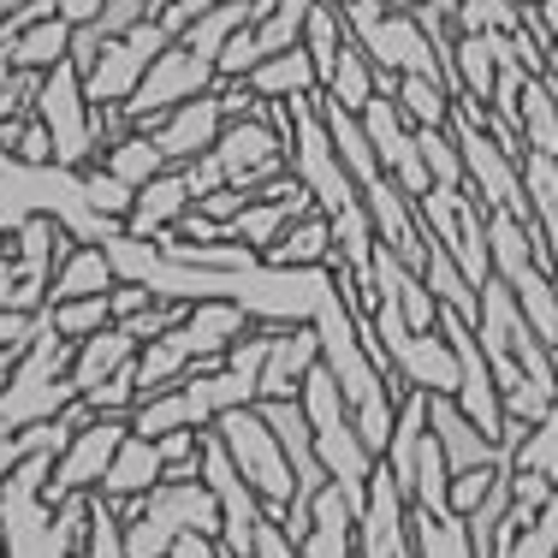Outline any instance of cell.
<instances>
[{"label":"cell","mask_w":558,"mask_h":558,"mask_svg":"<svg viewBox=\"0 0 558 558\" xmlns=\"http://www.w3.org/2000/svg\"><path fill=\"white\" fill-rule=\"evenodd\" d=\"M298 404H303V416H310V428H315V458H322L327 482H333L339 494L351 499V511H363V499H368V475H375V463H380V458L363 446V434H356V422H351V404H344L339 380L327 375L322 363H315L310 375H303Z\"/></svg>","instance_id":"6da1fadb"},{"label":"cell","mask_w":558,"mask_h":558,"mask_svg":"<svg viewBox=\"0 0 558 558\" xmlns=\"http://www.w3.org/2000/svg\"><path fill=\"white\" fill-rule=\"evenodd\" d=\"M31 119L48 131V143H54V167H72V172L96 167L101 149H108V137H113L108 108H89L84 77H77L72 60L36 77V89H31Z\"/></svg>","instance_id":"7a4b0ae2"},{"label":"cell","mask_w":558,"mask_h":558,"mask_svg":"<svg viewBox=\"0 0 558 558\" xmlns=\"http://www.w3.org/2000/svg\"><path fill=\"white\" fill-rule=\"evenodd\" d=\"M215 440L232 451L238 475L256 487V499L268 505V517H286V505L298 499V475H291L286 451H279L274 428L262 422L256 404H238V410H220L215 416Z\"/></svg>","instance_id":"3957f363"},{"label":"cell","mask_w":558,"mask_h":558,"mask_svg":"<svg viewBox=\"0 0 558 558\" xmlns=\"http://www.w3.org/2000/svg\"><path fill=\"white\" fill-rule=\"evenodd\" d=\"M416 220L428 226V238L458 262V274L475 291L494 279V256H487V208L475 203L463 184H434L428 196H416Z\"/></svg>","instance_id":"277c9868"},{"label":"cell","mask_w":558,"mask_h":558,"mask_svg":"<svg viewBox=\"0 0 558 558\" xmlns=\"http://www.w3.org/2000/svg\"><path fill=\"white\" fill-rule=\"evenodd\" d=\"M220 84V72L208 60H196L184 43H167L161 54H155V65L143 72V84L131 89V101L119 113H125L131 131H155L172 108H184L191 96H208V89Z\"/></svg>","instance_id":"5b68a950"},{"label":"cell","mask_w":558,"mask_h":558,"mask_svg":"<svg viewBox=\"0 0 558 558\" xmlns=\"http://www.w3.org/2000/svg\"><path fill=\"white\" fill-rule=\"evenodd\" d=\"M167 43H172V31H167L161 19H149V24H137V31H125V36H113V43H101L96 65L84 72L89 108H125L131 89L143 84V72L155 65V54H161Z\"/></svg>","instance_id":"8992f818"},{"label":"cell","mask_w":558,"mask_h":558,"mask_svg":"<svg viewBox=\"0 0 558 558\" xmlns=\"http://www.w3.org/2000/svg\"><path fill=\"white\" fill-rule=\"evenodd\" d=\"M356 119H363V137H368V149H375L380 172H387V179L410 196V203H416V196H428L434 179H428V167H422L416 131H410L404 113H398V101H392V96H375Z\"/></svg>","instance_id":"52a82bcc"},{"label":"cell","mask_w":558,"mask_h":558,"mask_svg":"<svg viewBox=\"0 0 558 558\" xmlns=\"http://www.w3.org/2000/svg\"><path fill=\"white\" fill-rule=\"evenodd\" d=\"M125 434H131V416H89L84 428L72 434V446L60 451V463H54V475H48V494L43 499L60 505L65 494H96Z\"/></svg>","instance_id":"ba28073f"},{"label":"cell","mask_w":558,"mask_h":558,"mask_svg":"<svg viewBox=\"0 0 558 558\" xmlns=\"http://www.w3.org/2000/svg\"><path fill=\"white\" fill-rule=\"evenodd\" d=\"M356 558H416V547H410V499L398 494L387 463H375L368 499L356 511Z\"/></svg>","instance_id":"9c48e42d"},{"label":"cell","mask_w":558,"mask_h":558,"mask_svg":"<svg viewBox=\"0 0 558 558\" xmlns=\"http://www.w3.org/2000/svg\"><path fill=\"white\" fill-rule=\"evenodd\" d=\"M351 43L368 54L375 72H440V60H434V43L422 36V24L410 19V12H380L375 24H363V31H351Z\"/></svg>","instance_id":"30bf717a"},{"label":"cell","mask_w":558,"mask_h":558,"mask_svg":"<svg viewBox=\"0 0 558 558\" xmlns=\"http://www.w3.org/2000/svg\"><path fill=\"white\" fill-rule=\"evenodd\" d=\"M428 434L440 440L451 475H463V470H494V463H505L499 440L475 428V422L458 410V398H446V392H428Z\"/></svg>","instance_id":"8fae6325"},{"label":"cell","mask_w":558,"mask_h":558,"mask_svg":"<svg viewBox=\"0 0 558 558\" xmlns=\"http://www.w3.org/2000/svg\"><path fill=\"white\" fill-rule=\"evenodd\" d=\"M256 410L274 428L291 475H298V499H315L327 487V470H322V458H315V428H310V416H303V404L298 398H256Z\"/></svg>","instance_id":"7c38bea8"},{"label":"cell","mask_w":558,"mask_h":558,"mask_svg":"<svg viewBox=\"0 0 558 558\" xmlns=\"http://www.w3.org/2000/svg\"><path fill=\"white\" fill-rule=\"evenodd\" d=\"M220 131H226V113H220V96L208 89V96H191L184 108H172V113L161 119V125L149 131V137L161 143L167 167H184V161H196V155L215 149Z\"/></svg>","instance_id":"4fadbf2b"},{"label":"cell","mask_w":558,"mask_h":558,"mask_svg":"<svg viewBox=\"0 0 558 558\" xmlns=\"http://www.w3.org/2000/svg\"><path fill=\"white\" fill-rule=\"evenodd\" d=\"M250 327H256V322H250L232 298H203V303L184 310V322L172 327V339L191 351V363H215V356L232 351V339H244Z\"/></svg>","instance_id":"5bb4252c"},{"label":"cell","mask_w":558,"mask_h":558,"mask_svg":"<svg viewBox=\"0 0 558 558\" xmlns=\"http://www.w3.org/2000/svg\"><path fill=\"white\" fill-rule=\"evenodd\" d=\"M315 363H322V339H315V327H274L256 398H298L303 375H310Z\"/></svg>","instance_id":"9a60e30c"},{"label":"cell","mask_w":558,"mask_h":558,"mask_svg":"<svg viewBox=\"0 0 558 558\" xmlns=\"http://www.w3.org/2000/svg\"><path fill=\"white\" fill-rule=\"evenodd\" d=\"M298 558H356V511L333 482L310 499V529L298 541Z\"/></svg>","instance_id":"2e32d148"},{"label":"cell","mask_w":558,"mask_h":558,"mask_svg":"<svg viewBox=\"0 0 558 558\" xmlns=\"http://www.w3.org/2000/svg\"><path fill=\"white\" fill-rule=\"evenodd\" d=\"M167 482V470H161V446L155 440H143V434H125L113 451V463H108V475H101V487L96 494L101 499H113V505H131V499H143V494H155V487Z\"/></svg>","instance_id":"e0dca14e"},{"label":"cell","mask_w":558,"mask_h":558,"mask_svg":"<svg viewBox=\"0 0 558 558\" xmlns=\"http://www.w3.org/2000/svg\"><path fill=\"white\" fill-rule=\"evenodd\" d=\"M184 215H191V184H184V172L179 167H167L161 179H149L137 191V203H131V215H125V232L131 238H161V232H172Z\"/></svg>","instance_id":"ac0fdd59"},{"label":"cell","mask_w":558,"mask_h":558,"mask_svg":"<svg viewBox=\"0 0 558 558\" xmlns=\"http://www.w3.org/2000/svg\"><path fill=\"white\" fill-rule=\"evenodd\" d=\"M137 333L131 327H101V333H89V339H77L72 344V387H77V398H84L89 387H101L108 375H119V368H131L137 363Z\"/></svg>","instance_id":"d6986e66"},{"label":"cell","mask_w":558,"mask_h":558,"mask_svg":"<svg viewBox=\"0 0 558 558\" xmlns=\"http://www.w3.org/2000/svg\"><path fill=\"white\" fill-rule=\"evenodd\" d=\"M119 286L108 244H72L54 262V279H48V303H72V298H108Z\"/></svg>","instance_id":"ffe728a7"},{"label":"cell","mask_w":558,"mask_h":558,"mask_svg":"<svg viewBox=\"0 0 558 558\" xmlns=\"http://www.w3.org/2000/svg\"><path fill=\"white\" fill-rule=\"evenodd\" d=\"M72 60V24H60L54 12L36 24H24L19 36L7 43V65L12 72H54V65Z\"/></svg>","instance_id":"44dd1931"},{"label":"cell","mask_w":558,"mask_h":558,"mask_svg":"<svg viewBox=\"0 0 558 558\" xmlns=\"http://www.w3.org/2000/svg\"><path fill=\"white\" fill-rule=\"evenodd\" d=\"M262 262H274V268H333L339 250H333V232H327L322 215H303L274 238V250Z\"/></svg>","instance_id":"7402d4cb"},{"label":"cell","mask_w":558,"mask_h":558,"mask_svg":"<svg viewBox=\"0 0 558 558\" xmlns=\"http://www.w3.org/2000/svg\"><path fill=\"white\" fill-rule=\"evenodd\" d=\"M101 167L113 172L119 184H131V191H143L149 179H161L167 172V155H161V143L149 137V131H119V137H108V149H101Z\"/></svg>","instance_id":"603a6c76"},{"label":"cell","mask_w":558,"mask_h":558,"mask_svg":"<svg viewBox=\"0 0 558 558\" xmlns=\"http://www.w3.org/2000/svg\"><path fill=\"white\" fill-rule=\"evenodd\" d=\"M250 89H256L262 101H298V96H315V65H310V54H303V43L298 48H286V54H268L256 65V72L244 77Z\"/></svg>","instance_id":"cb8c5ba5"},{"label":"cell","mask_w":558,"mask_h":558,"mask_svg":"<svg viewBox=\"0 0 558 558\" xmlns=\"http://www.w3.org/2000/svg\"><path fill=\"white\" fill-rule=\"evenodd\" d=\"M392 101H398V113L410 119V131H440L451 119V84L440 72H404L392 89Z\"/></svg>","instance_id":"d4e9b609"},{"label":"cell","mask_w":558,"mask_h":558,"mask_svg":"<svg viewBox=\"0 0 558 558\" xmlns=\"http://www.w3.org/2000/svg\"><path fill=\"white\" fill-rule=\"evenodd\" d=\"M410 547L416 558H475L470 523L458 511H422V505H410Z\"/></svg>","instance_id":"484cf974"},{"label":"cell","mask_w":558,"mask_h":558,"mask_svg":"<svg viewBox=\"0 0 558 558\" xmlns=\"http://www.w3.org/2000/svg\"><path fill=\"white\" fill-rule=\"evenodd\" d=\"M344 43H351V31H344V12L333 7V0H315L310 24H303V54H310V65H315V84H327V77H333Z\"/></svg>","instance_id":"4316f807"},{"label":"cell","mask_w":558,"mask_h":558,"mask_svg":"<svg viewBox=\"0 0 558 558\" xmlns=\"http://www.w3.org/2000/svg\"><path fill=\"white\" fill-rule=\"evenodd\" d=\"M523 149L558 161V84L553 77H529L523 84Z\"/></svg>","instance_id":"83f0119b"},{"label":"cell","mask_w":558,"mask_h":558,"mask_svg":"<svg viewBox=\"0 0 558 558\" xmlns=\"http://www.w3.org/2000/svg\"><path fill=\"white\" fill-rule=\"evenodd\" d=\"M244 24H250V0H226V7H215V12H203V19H191V24H184V31H179V43L191 48L196 60H208V65H215V60H220V48L232 43V36L244 31Z\"/></svg>","instance_id":"f1b7e54d"},{"label":"cell","mask_w":558,"mask_h":558,"mask_svg":"<svg viewBox=\"0 0 558 558\" xmlns=\"http://www.w3.org/2000/svg\"><path fill=\"white\" fill-rule=\"evenodd\" d=\"M315 96H327V101H339L344 113H363L368 101H375V65H368V54L356 43H344V54L333 65V77H327Z\"/></svg>","instance_id":"f546056e"},{"label":"cell","mask_w":558,"mask_h":558,"mask_svg":"<svg viewBox=\"0 0 558 558\" xmlns=\"http://www.w3.org/2000/svg\"><path fill=\"white\" fill-rule=\"evenodd\" d=\"M422 279H428V291L440 298V310L463 315V322H475V286L458 274V262H451L440 244L428 250V262H422Z\"/></svg>","instance_id":"4dcf8cb0"},{"label":"cell","mask_w":558,"mask_h":558,"mask_svg":"<svg viewBox=\"0 0 558 558\" xmlns=\"http://www.w3.org/2000/svg\"><path fill=\"white\" fill-rule=\"evenodd\" d=\"M529 12L517 0H458V31H482V36H523Z\"/></svg>","instance_id":"1f68e13d"},{"label":"cell","mask_w":558,"mask_h":558,"mask_svg":"<svg viewBox=\"0 0 558 558\" xmlns=\"http://www.w3.org/2000/svg\"><path fill=\"white\" fill-rule=\"evenodd\" d=\"M499 558H558V494L547 499V511H541L529 529H505Z\"/></svg>","instance_id":"d6a6232c"},{"label":"cell","mask_w":558,"mask_h":558,"mask_svg":"<svg viewBox=\"0 0 558 558\" xmlns=\"http://www.w3.org/2000/svg\"><path fill=\"white\" fill-rule=\"evenodd\" d=\"M48 327L65 339V344H77V339H89V333H101V327H113V310H108V298H72V303H48Z\"/></svg>","instance_id":"836d02e7"},{"label":"cell","mask_w":558,"mask_h":558,"mask_svg":"<svg viewBox=\"0 0 558 558\" xmlns=\"http://www.w3.org/2000/svg\"><path fill=\"white\" fill-rule=\"evenodd\" d=\"M172 428H191V416H184V392H179V387L137 398V410H131V434H143V440H161V434H172Z\"/></svg>","instance_id":"e575fe53"},{"label":"cell","mask_w":558,"mask_h":558,"mask_svg":"<svg viewBox=\"0 0 558 558\" xmlns=\"http://www.w3.org/2000/svg\"><path fill=\"white\" fill-rule=\"evenodd\" d=\"M77 184H84V203L96 208L101 220H119V226H125V215H131V203H137V191H131V184H119V179H113V172L101 167V161L77 172Z\"/></svg>","instance_id":"d590c367"},{"label":"cell","mask_w":558,"mask_h":558,"mask_svg":"<svg viewBox=\"0 0 558 558\" xmlns=\"http://www.w3.org/2000/svg\"><path fill=\"white\" fill-rule=\"evenodd\" d=\"M84 558H125V517L113 499L89 494V535H84Z\"/></svg>","instance_id":"8d00e7d4"},{"label":"cell","mask_w":558,"mask_h":558,"mask_svg":"<svg viewBox=\"0 0 558 558\" xmlns=\"http://www.w3.org/2000/svg\"><path fill=\"white\" fill-rule=\"evenodd\" d=\"M416 155L428 167L434 184H463V155H458V137L440 125V131H416Z\"/></svg>","instance_id":"74e56055"},{"label":"cell","mask_w":558,"mask_h":558,"mask_svg":"<svg viewBox=\"0 0 558 558\" xmlns=\"http://www.w3.org/2000/svg\"><path fill=\"white\" fill-rule=\"evenodd\" d=\"M77 404H84L89 416H131V410H137V375H131V368H119V375L101 380V387H89Z\"/></svg>","instance_id":"f35d334b"},{"label":"cell","mask_w":558,"mask_h":558,"mask_svg":"<svg viewBox=\"0 0 558 558\" xmlns=\"http://www.w3.org/2000/svg\"><path fill=\"white\" fill-rule=\"evenodd\" d=\"M161 470H167V482H191L196 475V458H203V428H172L161 434Z\"/></svg>","instance_id":"ab89813d"},{"label":"cell","mask_w":558,"mask_h":558,"mask_svg":"<svg viewBox=\"0 0 558 558\" xmlns=\"http://www.w3.org/2000/svg\"><path fill=\"white\" fill-rule=\"evenodd\" d=\"M499 470H505V463H494V470H463V475H451V494H446V505H451L458 517H470L475 505H482L487 494H494Z\"/></svg>","instance_id":"60d3db41"},{"label":"cell","mask_w":558,"mask_h":558,"mask_svg":"<svg viewBox=\"0 0 558 558\" xmlns=\"http://www.w3.org/2000/svg\"><path fill=\"white\" fill-rule=\"evenodd\" d=\"M179 172H184V184H191V208L203 203V196H215V191H226V184H232V179H226V167L215 161V149L196 155V161H184Z\"/></svg>","instance_id":"b9f144b4"},{"label":"cell","mask_w":558,"mask_h":558,"mask_svg":"<svg viewBox=\"0 0 558 558\" xmlns=\"http://www.w3.org/2000/svg\"><path fill=\"white\" fill-rule=\"evenodd\" d=\"M155 303V291L149 286H137V279H119V286L108 291V310H113V322L125 327V322H137L143 310Z\"/></svg>","instance_id":"7bdbcfd3"},{"label":"cell","mask_w":558,"mask_h":558,"mask_svg":"<svg viewBox=\"0 0 558 558\" xmlns=\"http://www.w3.org/2000/svg\"><path fill=\"white\" fill-rule=\"evenodd\" d=\"M250 203V191H238V184H226V191H215V196H203L196 203V215H208V220H220V226H232V215Z\"/></svg>","instance_id":"ee69618b"},{"label":"cell","mask_w":558,"mask_h":558,"mask_svg":"<svg viewBox=\"0 0 558 558\" xmlns=\"http://www.w3.org/2000/svg\"><path fill=\"white\" fill-rule=\"evenodd\" d=\"M215 7H226V0H167V7H161V24L172 31V43H179V31H184V24H191V19H203V12H215Z\"/></svg>","instance_id":"f6af8a7d"},{"label":"cell","mask_w":558,"mask_h":558,"mask_svg":"<svg viewBox=\"0 0 558 558\" xmlns=\"http://www.w3.org/2000/svg\"><path fill=\"white\" fill-rule=\"evenodd\" d=\"M101 7H108V0H54V19L72 24V31H84V24L101 19Z\"/></svg>","instance_id":"bcb514c9"},{"label":"cell","mask_w":558,"mask_h":558,"mask_svg":"<svg viewBox=\"0 0 558 558\" xmlns=\"http://www.w3.org/2000/svg\"><path fill=\"white\" fill-rule=\"evenodd\" d=\"M167 558H226V547H220L215 535H179Z\"/></svg>","instance_id":"7dc6e473"},{"label":"cell","mask_w":558,"mask_h":558,"mask_svg":"<svg viewBox=\"0 0 558 558\" xmlns=\"http://www.w3.org/2000/svg\"><path fill=\"white\" fill-rule=\"evenodd\" d=\"M24 463V446H19V428H0V482Z\"/></svg>","instance_id":"c3c4849f"},{"label":"cell","mask_w":558,"mask_h":558,"mask_svg":"<svg viewBox=\"0 0 558 558\" xmlns=\"http://www.w3.org/2000/svg\"><path fill=\"white\" fill-rule=\"evenodd\" d=\"M535 24L547 36H558V0H535Z\"/></svg>","instance_id":"681fc988"},{"label":"cell","mask_w":558,"mask_h":558,"mask_svg":"<svg viewBox=\"0 0 558 558\" xmlns=\"http://www.w3.org/2000/svg\"><path fill=\"white\" fill-rule=\"evenodd\" d=\"M541 77H553V84H558V36H547V72H541Z\"/></svg>","instance_id":"f907efd6"},{"label":"cell","mask_w":558,"mask_h":558,"mask_svg":"<svg viewBox=\"0 0 558 558\" xmlns=\"http://www.w3.org/2000/svg\"><path fill=\"white\" fill-rule=\"evenodd\" d=\"M416 7H428V0H387V12H416Z\"/></svg>","instance_id":"816d5d0a"},{"label":"cell","mask_w":558,"mask_h":558,"mask_svg":"<svg viewBox=\"0 0 558 558\" xmlns=\"http://www.w3.org/2000/svg\"><path fill=\"white\" fill-rule=\"evenodd\" d=\"M333 7H339V0H333Z\"/></svg>","instance_id":"f5cc1de1"}]
</instances>
